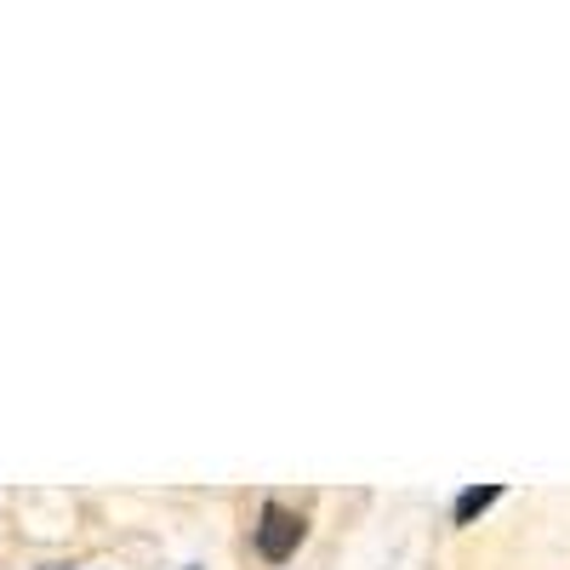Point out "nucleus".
Wrapping results in <instances>:
<instances>
[{"label": "nucleus", "mask_w": 570, "mask_h": 570, "mask_svg": "<svg viewBox=\"0 0 570 570\" xmlns=\"http://www.w3.org/2000/svg\"><path fill=\"white\" fill-rule=\"evenodd\" d=\"M297 542H303V513L268 502L263 519H257V553H263L268 564H285V559L297 553Z\"/></svg>", "instance_id": "obj_1"}, {"label": "nucleus", "mask_w": 570, "mask_h": 570, "mask_svg": "<svg viewBox=\"0 0 570 570\" xmlns=\"http://www.w3.org/2000/svg\"><path fill=\"white\" fill-rule=\"evenodd\" d=\"M497 497H502L497 485H473V491H462V497H456V525H473V519H480Z\"/></svg>", "instance_id": "obj_2"}]
</instances>
